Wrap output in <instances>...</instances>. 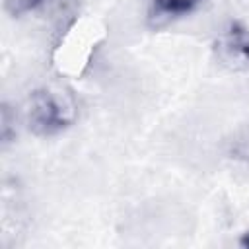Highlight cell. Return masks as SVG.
Instances as JSON below:
<instances>
[{
    "mask_svg": "<svg viewBox=\"0 0 249 249\" xmlns=\"http://www.w3.org/2000/svg\"><path fill=\"white\" fill-rule=\"evenodd\" d=\"M76 119L74 105L53 89H37L29 97L27 105V123L29 128L39 136H51L66 126H70Z\"/></svg>",
    "mask_w": 249,
    "mask_h": 249,
    "instance_id": "cell-1",
    "label": "cell"
},
{
    "mask_svg": "<svg viewBox=\"0 0 249 249\" xmlns=\"http://www.w3.org/2000/svg\"><path fill=\"white\" fill-rule=\"evenodd\" d=\"M216 56L233 72L249 68V29L241 21H230L222 29L216 39Z\"/></svg>",
    "mask_w": 249,
    "mask_h": 249,
    "instance_id": "cell-2",
    "label": "cell"
},
{
    "mask_svg": "<svg viewBox=\"0 0 249 249\" xmlns=\"http://www.w3.org/2000/svg\"><path fill=\"white\" fill-rule=\"evenodd\" d=\"M154 12L160 18H181L195 12L202 0H152Z\"/></svg>",
    "mask_w": 249,
    "mask_h": 249,
    "instance_id": "cell-3",
    "label": "cell"
},
{
    "mask_svg": "<svg viewBox=\"0 0 249 249\" xmlns=\"http://www.w3.org/2000/svg\"><path fill=\"white\" fill-rule=\"evenodd\" d=\"M43 4V0H4V8L10 16H23L33 10H37Z\"/></svg>",
    "mask_w": 249,
    "mask_h": 249,
    "instance_id": "cell-4",
    "label": "cell"
},
{
    "mask_svg": "<svg viewBox=\"0 0 249 249\" xmlns=\"http://www.w3.org/2000/svg\"><path fill=\"white\" fill-rule=\"evenodd\" d=\"M10 128H12L10 111H8V107L4 105V109H2V128H0V134H2V140H4V144H8V142L12 140V132H10Z\"/></svg>",
    "mask_w": 249,
    "mask_h": 249,
    "instance_id": "cell-5",
    "label": "cell"
},
{
    "mask_svg": "<svg viewBox=\"0 0 249 249\" xmlns=\"http://www.w3.org/2000/svg\"><path fill=\"white\" fill-rule=\"evenodd\" d=\"M239 243H241V245H243L245 249H249V230H247V231H245V233L241 235V239H239Z\"/></svg>",
    "mask_w": 249,
    "mask_h": 249,
    "instance_id": "cell-6",
    "label": "cell"
}]
</instances>
